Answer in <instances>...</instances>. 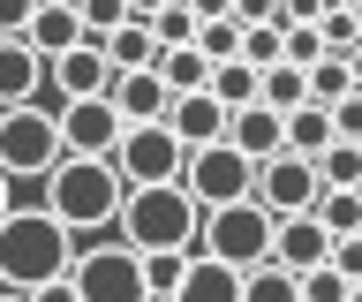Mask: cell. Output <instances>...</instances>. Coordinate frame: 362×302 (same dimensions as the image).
Returning <instances> with one entry per match:
<instances>
[{
  "label": "cell",
  "mask_w": 362,
  "mask_h": 302,
  "mask_svg": "<svg viewBox=\"0 0 362 302\" xmlns=\"http://www.w3.org/2000/svg\"><path fill=\"white\" fill-rule=\"evenodd\" d=\"M68 257H76V234L45 204H30V189H23L16 204L0 211V295H30L45 279H61Z\"/></svg>",
  "instance_id": "obj_1"
},
{
  "label": "cell",
  "mask_w": 362,
  "mask_h": 302,
  "mask_svg": "<svg viewBox=\"0 0 362 302\" xmlns=\"http://www.w3.org/2000/svg\"><path fill=\"white\" fill-rule=\"evenodd\" d=\"M121 242H129L136 257H189L197 250V227H204V211H197V197L181 182H151V189H129L121 197Z\"/></svg>",
  "instance_id": "obj_2"
},
{
  "label": "cell",
  "mask_w": 362,
  "mask_h": 302,
  "mask_svg": "<svg viewBox=\"0 0 362 302\" xmlns=\"http://www.w3.org/2000/svg\"><path fill=\"white\" fill-rule=\"evenodd\" d=\"M121 197H129V182L113 174V159H61V166L38 182V204L53 211L68 234L113 227V219H121Z\"/></svg>",
  "instance_id": "obj_3"
},
{
  "label": "cell",
  "mask_w": 362,
  "mask_h": 302,
  "mask_svg": "<svg viewBox=\"0 0 362 302\" xmlns=\"http://www.w3.org/2000/svg\"><path fill=\"white\" fill-rule=\"evenodd\" d=\"M53 166H61V121H53V106H0V174L16 189H30Z\"/></svg>",
  "instance_id": "obj_4"
},
{
  "label": "cell",
  "mask_w": 362,
  "mask_h": 302,
  "mask_svg": "<svg viewBox=\"0 0 362 302\" xmlns=\"http://www.w3.org/2000/svg\"><path fill=\"white\" fill-rule=\"evenodd\" d=\"M68 287L83 302H151V287H144V257L129 250V242H76V257H68Z\"/></svg>",
  "instance_id": "obj_5"
},
{
  "label": "cell",
  "mask_w": 362,
  "mask_h": 302,
  "mask_svg": "<svg viewBox=\"0 0 362 302\" xmlns=\"http://www.w3.org/2000/svg\"><path fill=\"white\" fill-rule=\"evenodd\" d=\"M197 250H204V257H219V265H234V272L264 265V257H272V211L257 204V197H242V204H219V211H204Z\"/></svg>",
  "instance_id": "obj_6"
},
{
  "label": "cell",
  "mask_w": 362,
  "mask_h": 302,
  "mask_svg": "<svg viewBox=\"0 0 362 302\" xmlns=\"http://www.w3.org/2000/svg\"><path fill=\"white\" fill-rule=\"evenodd\" d=\"M181 189L197 197V211H219V204H242L249 189H257V166L219 137V144H204V151L181 159Z\"/></svg>",
  "instance_id": "obj_7"
},
{
  "label": "cell",
  "mask_w": 362,
  "mask_h": 302,
  "mask_svg": "<svg viewBox=\"0 0 362 302\" xmlns=\"http://www.w3.org/2000/svg\"><path fill=\"white\" fill-rule=\"evenodd\" d=\"M181 137L166 129V121H136V129H121V144H113V174L129 189H151V182H181Z\"/></svg>",
  "instance_id": "obj_8"
},
{
  "label": "cell",
  "mask_w": 362,
  "mask_h": 302,
  "mask_svg": "<svg viewBox=\"0 0 362 302\" xmlns=\"http://www.w3.org/2000/svg\"><path fill=\"white\" fill-rule=\"evenodd\" d=\"M249 197H257L272 219H302V211H317V197H325V182H317V159H294V151L264 159Z\"/></svg>",
  "instance_id": "obj_9"
},
{
  "label": "cell",
  "mask_w": 362,
  "mask_h": 302,
  "mask_svg": "<svg viewBox=\"0 0 362 302\" xmlns=\"http://www.w3.org/2000/svg\"><path fill=\"white\" fill-rule=\"evenodd\" d=\"M53 121H61V159H113L121 144V114L106 98H68L53 106Z\"/></svg>",
  "instance_id": "obj_10"
},
{
  "label": "cell",
  "mask_w": 362,
  "mask_h": 302,
  "mask_svg": "<svg viewBox=\"0 0 362 302\" xmlns=\"http://www.w3.org/2000/svg\"><path fill=\"white\" fill-rule=\"evenodd\" d=\"M45 83L61 91V106H68V98H106V83H113V61L98 53V38H83L76 53L45 61Z\"/></svg>",
  "instance_id": "obj_11"
},
{
  "label": "cell",
  "mask_w": 362,
  "mask_h": 302,
  "mask_svg": "<svg viewBox=\"0 0 362 302\" xmlns=\"http://www.w3.org/2000/svg\"><path fill=\"white\" fill-rule=\"evenodd\" d=\"M106 106L121 114V129H136V121H166L174 98H166V83H158L151 69H121V76L106 83Z\"/></svg>",
  "instance_id": "obj_12"
},
{
  "label": "cell",
  "mask_w": 362,
  "mask_h": 302,
  "mask_svg": "<svg viewBox=\"0 0 362 302\" xmlns=\"http://www.w3.org/2000/svg\"><path fill=\"white\" fill-rule=\"evenodd\" d=\"M325 257H332V234L317 227L310 211H302V219H272V265H279V272H310Z\"/></svg>",
  "instance_id": "obj_13"
},
{
  "label": "cell",
  "mask_w": 362,
  "mask_h": 302,
  "mask_svg": "<svg viewBox=\"0 0 362 302\" xmlns=\"http://www.w3.org/2000/svg\"><path fill=\"white\" fill-rule=\"evenodd\" d=\"M226 144H234L249 166H264V159L287 151V121L272 114V106H242V114H226Z\"/></svg>",
  "instance_id": "obj_14"
},
{
  "label": "cell",
  "mask_w": 362,
  "mask_h": 302,
  "mask_svg": "<svg viewBox=\"0 0 362 302\" xmlns=\"http://www.w3.org/2000/svg\"><path fill=\"white\" fill-rule=\"evenodd\" d=\"M166 129L181 137V151H204V144L226 137V106H219L211 91H189V98H174V106H166Z\"/></svg>",
  "instance_id": "obj_15"
},
{
  "label": "cell",
  "mask_w": 362,
  "mask_h": 302,
  "mask_svg": "<svg viewBox=\"0 0 362 302\" xmlns=\"http://www.w3.org/2000/svg\"><path fill=\"white\" fill-rule=\"evenodd\" d=\"M174 302H242V272L219 265V257H204V250H189V265L174 279Z\"/></svg>",
  "instance_id": "obj_16"
},
{
  "label": "cell",
  "mask_w": 362,
  "mask_h": 302,
  "mask_svg": "<svg viewBox=\"0 0 362 302\" xmlns=\"http://www.w3.org/2000/svg\"><path fill=\"white\" fill-rule=\"evenodd\" d=\"M23 46L38 53V61H61V53H76V46H83L76 8H53V0H38V8H30V23H23Z\"/></svg>",
  "instance_id": "obj_17"
},
{
  "label": "cell",
  "mask_w": 362,
  "mask_h": 302,
  "mask_svg": "<svg viewBox=\"0 0 362 302\" xmlns=\"http://www.w3.org/2000/svg\"><path fill=\"white\" fill-rule=\"evenodd\" d=\"M45 91V61L23 38H0V106H38Z\"/></svg>",
  "instance_id": "obj_18"
},
{
  "label": "cell",
  "mask_w": 362,
  "mask_h": 302,
  "mask_svg": "<svg viewBox=\"0 0 362 302\" xmlns=\"http://www.w3.org/2000/svg\"><path fill=\"white\" fill-rule=\"evenodd\" d=\"M151 76L166 83V98H189V91H204V83H211V61H204L197 46H166V53L151 61Z\"/></svg>",
  "instance_id": "obj_19"
},
{
  "label": "cell",
  "mask_w": 362,
  "mask_h": 302,
  "mask_svg": "<svg viewBox=\"0 0 362 302\" xmlns=\"http://www.w3.org/2000/svg\"><path fill=\"white\" fill-rule=\"evenodd\" d=\"M98 53L113 61V76H121V69H151V61H158V38H151V23H136V16H129L121 30L98 38Z\"/></svg>",
  "instance_id": "obj_20"
},
{
  "label": "cell",
  "mask_w": 362,
  "mask_h": 302,
  "mask_svg": "<svg viewBox=\"0 0 362 302\" xmlns=\"http://www.w3.org/2000/svg\"><path fill=\"white\" fill-rule=\"evenodd\" d=\"M257 106H272V114L287 121L294 106H310V76H302V69H287V61H272V69L257 76Z\"/></svg>",
  "instance_id": "obj_21"
},
{
  "label": "cell",
  "mask_w": 362,
  "mask_h": 302,
  "mask_svg": "<svg viewBox=\"0 0 362 302\" xmlns=\"http://www.w3.org/2000/svg\"><path fill=\"white\" fill-rule=\"evenodd\" d=\"M325 144H339L332 137V114H325V106H294V114H287V151H294V159H317Z\"/></svg>",
  "instance_id": "obj_22"
},
{
  "label": "cell",
  "mask_w": 362,
  "mask_h": 302,
  "mask_svg": "<svg viewBox=\"0 0 362 302\" xmlns=\"http://www.w3.org/2000/svg\"><path fill=\"white\" fill-rule=\"evenodd\" d=\"M204 91L219 98L226 114H242V106H257V69H249V61H219V69H211V83H204Z\"/></svg>",
  "instance_id": "obj_23"
},
{
  "label": "cell",
  "mask_w": 362,
  "mask_h": 302,
  "mask_svg": "<svg viewBox=\"0 0 362 302\" xmlns=\"http://www.w3.org/2000/svg\"><path fill=\"white\" fill-rule=\"evenodd\" d=\"M310 219L332 234V242H339V234H362V189H325Z\"/></svg>",
  "instance_id": "obj_24"
},
{
  "label": "cell",
  "mask_w": 362,
  "mask_h": 302,
  "mask_svg": "<svg viewBox=\"0 0 362 302\" xmlns=\"http://www.w3.org/2000/svg\"><path fill=\"white\" fill-rule=\"evenodd\" d=\"M242 302H302V287H294V272H279V265H249L242 272Z\"/></svg>",
  "instance_id": "obj_25"
},
{
  "label": "cell",
  "mask_w": 362,
  "mask_h": 302,
  "mask_svg": "<svg viewBox=\"0 0 362 302\" xmlns=\"http://www.w3.org/2000/svg\"><path fill=\"white\" fill-rule=\"evenodd\" d=\"M302 76H310V106H325V114L355 91V76H347V61H339V53H325V61H317V69H302Z\"/></svg>",
  "instance_id": "obj_26"
},
{
  "label": "cell",
  "mask_w": 362,
  "mask_h": 302,
  "mask_svg": "<svg viewBox=\"0 0 362 302\" xmlns=\"http://www.w3.org/2000/svg\"><path fill=\"white\" fill-rule=\"evenodd\" d=\"M317 182L325 189H362V144H325L317 151Z\"/></svg>",
  "instance_id": "obj_27"
},
{
  "label": "cell",
  "mask_w": 362,
  "mask_h": 302,
  "mask_svg": "<svg viewBox=\"0 0 362 302\" xmlns=\"http://www.w3.org/2000/svg\"><path fill=\"white\" fill-rule=\"evenodd\" d=\"M197 53L219 69V61H242V23L234 16H211V23H197Z\"/></svg>",
  "instance_id": "obj_28"
},
{
  "label": "cell",
  "mask_w": 362,
  "mask_h": 302,
  "mask_svg": "<svg viewBox=\"0 0 362 302\" xmlns=\"http://www.w3.org/2000/svg\"><path fill=\"white\" fill-rule=\"evenodd\" d=\"M151 38H158V53L166 46H197V16H189V0H166L151 16Z\"/></svg>",
  "instance_id": "obj_29"
},
{
  "label": "cell",
  "mask_w": 362,
  "mask_h": 302,
  "mask_svg": "<svg viewBox=\"0 0 362 302\" xmlns=\"http://www.w3.org/2000/svg\"><path fill=\"white\" fill-rule=\"evenodd\" d=\"M76 23H83V38H106L129 23V0H76Z\"/></svg>",
  "instance_id": "obj_30"
},
{
  "label": "cell",
  "mask_w": 362,
  "mask_h": 302,
  "mask_svg": "<svg viewBox=\"0 0 362 302\" xmlns=\"http://www.w3.org/2000/svg\"><path fill=\"white\" fill-rule=\"evenodd\" d=\"M242 61L264 76L272 61H279V23H249V30H242Z\"/></svg>",
  "instance_id": "obj_31"
},
{
  "label": "cell",
  "mask_w": 362,
  "mask_h": 302,
  "mask_svg": "<svg viewBox=\"0 0 362 302\" xmlns=\"http://www.w3.org/2000/svg\"><path fill=\"white\" fill-rule=\"evenodd\" d=\"M294 287H302V302H347V279H339L332 265H310V272H294Z\"/></svg>",
  "instance_id": "obj_32"
},
{
  "label": "cell",
  "mask_w": 362,
  "mask_h": 302,
  "mask_svg": "<svg viewBox=\"0 0 362 302\" xmlns=\"http://www.w3.org/2000/svg\"><path fill=\"white\" fill-rule=\"evenodd\" d=\"M181 265H189V257H144V287H151V302H174V279H181Z\"/></svg>",
  "instance_id": "obj_33"
},
{
  "label": "cell",
  "mask_w": 362,
  "mask_h": 302,
  "mask_svg": "<svg viewBox=\"0 0 362 302\" xmlns=\"http://www.w3.org/2000/svg\"><path fill=\"white\" fill-rule=\"evenodd\" d=\"M332 137H339V144H362V91H347V98L332 106Z\"/></svg>",
  "instance_id": "obj_34"
},
{
  "label": "cell",
  "mask_w": 362,
  "mask_h": 302,
  "mask_svg": "<svg viewBox=\"0 0 362 302\" xmlns=\"http://www.w3.org/2000/svg\"><path fill=\"white\" fill-rule=\"evenodd\" d=\"M325 8H332V0H279V30L287 23H325Z\"/></svg>",
  "instance_id": "obj_35"
},
{
  "label": "cell",
  "mask_w": 362,
  "mask_h": 302,
  "mask_svg": "<svg viewBox=\"0 0 362 302\" xmlns=\"http://www.w3.org/2000/svg\"><path fill=\"white\" fill-rule=\"evenodd\" d=\"M226 16H234V23H279V0H234V8H226Z\"/></svg>",
  "instance_id": "obj_36"
},
{
  "label": "cell",
  "mask_w": 362,
  "mask_h": 302,
  "mask_svg": "<svg viewBox=\"0 0 362 302\" xmlns=\"http://www.w3.org/2000/svg\"><path fill=\"white\" fill-rule=\"evenodd\" d=\"M30 8H38V0H0V38H23V23H30Z\"/></svg>",
  "instance_id": "obj_37"
},
{
  "label": "cell",
  "mask_w": 362,
  "mask_h": 302,
  "mask_svg": "<svg viewBox=\"0 0 362 302\" xmlns=\"http://www.w3.org/2000/svg\"><path fill=\"white\" fill-rule=\"evenodd\" d=\"M23 302H83V295H76V287H68V272H61V279H45V287H30Z\"/></svg>",
  "instance_id": "obj_38"
},
{
  "label": "cell",
  "mask_w": 362,
  "mask_h": 302,
  "mask_svg": "<svg viewBox=\"0 0 362 302\" xmlns=\"http://www.w3.org/2000/svg\"><path fill=\"white\" fill-rule=\"evenodd\" d=\"M158 8H166V0H129V16H136V23H151Z\"/></svg>",
  "instance_id": "obj_39"
},
{
  "label": "cell",
  "mask_w": 362,
  "mask_h": 302,
  "mask_svg": "<svg viewBox=\"0 0 362 302\" xmlns=\"http://www.w3.org/2000/svg\"><path fill=\"white\" fill-rule=\"evenodd\" d=\"M339 61H347V76H355V91H362V46H355V53H339Z\"/></svg>",
  "instance_id": "obj_40"
},
{
  "label": "cell",
  "mask_w": 362,
  "mask_h": 302,
  "mask_svg": "<svg viewBox=\"0 0 362 302\" xmlns=\"http://www.w3.org/2000/svg\"><path fill=\"white\" fill-rule=\"evenodd\" d=\"M16 197H23V189H16V182H8V174H0V211H8V204H16Z\"/></svg>",
  "instance_id": "obj_41"
},
{
  "label": "cell",
  "mask_w": 362,
  "mask_h": 302,
  "mask_svg": "<svg viewBox=\"0 0 362 302\" xmlns=\"http://www.w3.org/2000/svg\"><path fill=\"white\" fill-rule=\"evenodd\" d=\"M332 8H347V16H355V8H362V0H332Z\"/></svg>",
  "instance_id": "obj_42"
},
{
  "label": "cell",
  "mask_w": 362,
  "mask_h": 302,
  "mask_svg": "<svg viewBox=\"0 0 362 302\" xmlns=\"http://www.w3.org/2000/svg\"><path fill=\"white\" fill-rule=\"evenodd\" d=\"M53 8H76V0H53Z\"/></svg>",
  "instance_id": "obj_43"
},
{
  "label": "cell",
  "mask_w": 362,
  "mask_h": 302,
  "mask_svg": "<svg viewBox=\"0 0 362 302\" xmlns=\"http://www.w3.org/2000/svg\"><path fill=\"white\" fill-rule=\"evenodd\" d=\"M355 30H362V8H355Z\"/></svg>",
  "instance_id": "obj_44"
},
{
  "label": "cell",
  "mask_w": 362,
  "mask_h": 302,
  "mask_svg": "<svg viewBox=\"0 0 362 302\" xmlns=\"http://www.w3.org/2000/svg\"><path fill=\"white\" fill-rule=\"evenodd\" d=\"M0 302H23V295H0Z\"/></svg>",
  "instance_id": "obj_45"
}]
</instances>
